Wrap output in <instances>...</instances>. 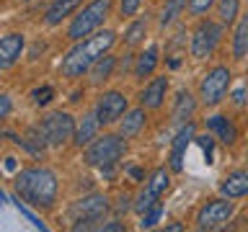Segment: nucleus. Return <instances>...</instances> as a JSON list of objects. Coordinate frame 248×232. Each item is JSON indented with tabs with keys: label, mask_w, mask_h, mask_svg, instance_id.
Segmentation results:
<instances>
[{
	"label": "nucleus",
	"mask_w": 248,
	"mask_h": 232,
	"mask_svg": "<svg viewBox=\"0 0 248 232\" xmlns=\"http://www.w3.org/2000/svg\"><path fill=\"white\" fill-rule=\"evenodd\" d=\"M114 42H116V34L111 29L96 31V34H91L88 39L75 42L73 49L62 57L60 72L65 77H80V75H85L93 65H96L98 57H104V54L111 49Z\"/></svg>",
	"instance_id": "nucleus-1"
},
{
	"label": "nucleus",
	"mask_w": 248,
	"mask_h": 232,
	"mask_svg": "<svg viewBox=\"0 0 248 232\" xmlns=\"http://www.w3.org/2000/svg\"><path fill=\"white\" fill-rule=\"evenodd\" d=\"M16 193L36 209H49L57 199V175L49 168L36 165V168H23L13 181Z\"/></svg>",
	"instance_id": "nucleus-2"
},
{
	"label": "nucleus",
	"mask_w": 248,
	"mask_h": 232,
	"mask_svg": "<svg viewBox=\"0 0 248 232\" xmlns=\"http://www.w3.org/2000/svg\"><path fill=\"white\" fill-rule=\"evenodd\" d=\"M75 119L67 111H52L46 114L39 127L31 129V137H34L36 145H46V147H62L67 145L70 139H75Z\"/></svg>",
	"instance_id": "nucleus-3"
},
{
	"label": "nucleus",
	"mask_w": 248,
	"mask_h": 232,
	"mask_svg": "<svg viewBox=\"0 0 248 232\" xmlns=\"http://www.w3.org/2000/svg\"><path fill=\"white\" fill-rule=\"evenodd\" d=\"M124 152H127V142H124L122 134H104V137H96L93 142L85 147V162L91 168H111L116 165Z\"/></svg>",
	"instance_id": "nucleus-4"
},
{
	"label": "nucleus",
	"mask_w": 248,
	"mask_h": 232,
	"mask_svg": "<svg viewBox=\"0 0 248 232\" xmlns=\"http://www.w3.org/2000/svg\"><path fill=\"white\" fill-rule=\"evenodd\" d=\"M108 13H111V0H91V3L73 18V23H70V29H67V39L70 42L88 39L93 31H98L104 26Z\"/></svg>",
	"instance_id": "nucleus-5"
},
{
	"label": "nucleus",
	"mask_w": 248,
	"mask_h": 232,
	"mask_svg": "<svg viewBox=\"0 0 248 232\" xmlns=\"http://www.w3.org/2000/svg\"><path fill=\"white\" fill-rule=\"evenodd\" d=\"M106 209H108V201H106V196H101V193H91V196L78 199L75 204L70 206V219L75 222L73 230H75V232L93 230V227L98 230L96 222L104 219Z\"/></svg>",
	"instance_id": "nucleus-6"
},
{
	"label": "nucleus",
	"mask_w": 248,
	"mask_h": 232,
	"mask_svg": "<svg viewBox=\"0 0 248 232\" xmlns=\"http://www.w3.org/2000/svg\"><path fill=\"white\" fill-rule=\"evenodd\" d=\"M222 29H225V23H220V21H209V18L199 21V26L191 34V57L194 59L212 57L220 39H222Z\"/></svg>",
	"instance_id": "nucleus-7"
},
{
	"label": "nucleus",
	"mask_w": 248,
	"mask_h": 232,
	"mask_svg": "<svg viewBox=\"0 0 248 232\" xmlns=\"http://www.w3.org/2000/svg\"><path fill=\"white\" fill-rule=\"evenodd\" d=\"M230 70L225 67V65H217L212 67L209 72L202 77V83H199V98H202V103L204 106H217L220 101L225 98V93H228L230 88Z\"/></svg>",
	"instance_id": "nucleus-8"
},
{
	"label": "nucleus",
	"mask_w": 248,
	"mask_h": 232,
	"mask_svg": "<svg viewBox=\"0 0 248 232\" xmlns=\"http://www.w3.org/2000/svg\"><path fill=\"white\" fill-rule=\"evenodd\" d=\"M170 173H173V170H166V168H155L150 173V178L145 181V188L140 191V196L135 201V212L137 214H145L150 206L158 204V199L168 191V186H170Z\"/></svg>",
	"instance_id": "nucleus-9"
},
{
	"label": "nucleus",
	"mask_w": 248,
	"mask_h": 232,
	"mask_svg": "<svg viewBox=\"0 0 248 232\" xmlns=\"http://www.w3.org/2000/svg\"><path fill=\"white\" fill-rule=\"evenodd\" d=\"M235 206L232 201L228 199H215V201H207L204 206L197 212V230H220L225 222L232 217Z\"/></svg>",
	"instance_id": "nucleus-10"
},
{
	"label": "nucleus",
	"mask_w": 248,
	"mask_h": 232,
	"mask_svg": "<svg viewBox=\"0 0 248 232\" xmlns=\"http://www.w3.org/2000/svg\"><path fill=\"white\" fill-rule=\"evenodd\" d=\"M124 114H127V96L124 93H119V90L101 93V98L96 103V116H98L101 127H108V124L119 121Z\"/></svg>",
	"instance_id": "nucleus-11"
},
{
	"label": "nucleus",
	"mask_w": 248,
	"mask_h": 232,
	"mask_svg": "<svg viewBox=\"0 0 248 232\" xmlns=\"http://www.w3.org/2000/svg\"><path fill=\"white\" fill-rule=\"evenodd\" d=\"M197 139V127H194L191 121L181 124V129L176 131L173 142H170V152H168V168L173 170V173H181L184 170V158H186V150H189V145Z\"/></svg>",
	"instance_id": "nucleus-12"
},
{
	"label": "nucleus",
	"mask_w": 248,
	"mask_h": 232,
	"mask_svg": "<svg viewBox=\"0 0 248 232\" xmlns=\"http://www.w3.org/2000/svg\"><path fill=\"white\" fill-rule=\"evenodd\" d=\"M23 46H26L23 34H5L3 39H0V70L13 67L16 62L21 59Z\"/></svg>",
	"instance_id": "nucleus-13"
},
{
	"label": "nucleus",
	"mask_w": 248,
	"mask_h": 232,
	"mask_svg": "<svg viewBox=\"0 0 248 232\" xmlns=\"http://www.w3.org/2000/svg\"><path fill=\"white\" fill-rule=\"evenodd\" d=\"M166 93H168V77H153V80L145 85V90L140 93V106L155 111V108L163 106Z\"/></svg>",
	"instance_id": "nucleus-14"
},
{
	"label": "nucleus",
	"mask_w": 248,
	"mask_h": 232,
	"mask_svg": "<svg viewBox=\"0 0 248 232\" xmlns=\"http://www.w3.org/2000/svg\"><path fill=\"white\" fill-rule=\"evenodd\" d=\"M220 193L225 199H243L248 196V170H232L222 178Z\"/></svg>",
	"instance_id": "nucleus-15"
},
{
	"label": "nucleus",
	"mask_w": 248,
	"mask_h": 232,
	"mask_svg": "<svg viewBox=\"0 0 248 232\" xmlns=\"http://www.w3.org/2000/svg\"><path fill=\"white\" fill-rule=\"evenodd\" d=\"M207 129L212 131V134L220 139L222 145H235V139H238V129H235V124H232L228 116H222V114H215V116H209L207 119Z\"/></svg>",
	"instance_id": "nucleus-16"
},
{
	"label": "nucleus",
	"mask_w": 248,
	"mask_h": 232,
	"mask_svg": "<svg viewBox=\"0 0 248 232\" xmlns=\"http://www.w3.org/2000/svg\"><path fill=\"white\" fill-rule=\"evenodd\" d=\"M83 0H52L49 8H46V13H44V21H46V26H57V23H62L65 18H70L78 8H80Z\"/></svg>",
	"instance_id": "nucleus-17"
},
{
	"label": "nucleus",
	"mask_w": 248,
	"mask_h": 232,
	"mask_svg": "<svg viewBox=\"0 0 248 232\" xmlns=\"http://www.w3.org/2000/svg\"><path fill=\"white\" fill-rule=\"evenodd\" d=\"M158 46L155 44H150L147 49H142L135 57V80H145V77H153V72H155V67H158Z\"/></svg>",
	"instance_id": "nucleus-18"
},
{
	"label": "nucleus",
	"mask_w": 248,
	"mask_h": 232,
	"mask_svg": "<svg viewBox=\"0 0 248 232\" xmlns=\"http://www.w3.org/2000/svg\"><path fill=\"white\" fill-rule=\"evenodd\" d=\"M197 111V101L189 90H178L173 98V124H186Z\"/></svg>",
	"instance_id": "nucleus-19"
},
{
	"label": "nucleus",
	"mask_w": 248,
	"mask_h": 232,
	"mask_svg": "<svg viewBox=\"0 0 248 232\" xmlns=\"http://www.w3.org/2000/svg\"><path fill=\"white\" fill-rule=\"evenodd\" d=\"M145 106H140V108H132V111L124 114V119L119 121V134L124 139H132V137H137L140 134V129L145 127Z\"/></svg>",
	"instance_id": "nucleus-20"
},
{
	"label": "nucleus",
	"mask_w": 248,
	"mask_h": 232,
	"mask_svg": "<svg viewBox=\"0 0 248 232\" xmlns=\"http://www.w3.org/2000/svg\"><path fill=\"white\" fill-rule=\"evenodd\" d=\"M98 127H101V121H98L96 111L88 114V116H83V121L78 124V129H75V139H73V142H75L78 147H88L93 139H96Z\"/></svg>",
	"instance_id": "nucleus-21"
},
{
	"label": "nucleus",
	"mask_w": 248,
	"mask_h": 232,
	"mask_svg": "<svg viewBox=\"0 0 248 232\" xmlns=\"http://www.w3.org/2000/svg\"><path fill=\"white\" fill-rule=\"evenodd\" d=\"M114 67H116V57H111L108 52L104 54V57H98L96 65L88 70V72H91V85H104L106 80H111Z\"/></svg>",
	"instance_id": "nucleus-22"
},
{
	"label": "nucleus",
	"mask_w": 248,
	"mask_h": 232,
	"mask_svg": "<svg viewBox=\"0 0 248 232\" xmlns=\"http://www.w3.org/2000/svg\"><path fill=\"white\" fill-rule=\"evenodd\" d=\"M232 54H235V59L248 57V15H243L235 26V34H232Z\"/></svg>",
	"instance_id": "nucleus-23"
},
{
	"label": "nucleus",
	"mask_w": 248,
	"mask_h": 232,
	"mask_svg": "<svg viewBox=\"0 0 248 232\" xmlns=\"http://www.w3.org/2000/svg\"><path fill=\"white\" fill-rule=\"evenodd\" d=\"M189 5V0H166V5L160 8V15H158V23L163 29L166 26H170V23H173L178 15L184 13V8Z\"/></svg>",
	"instance_id": "nucleus-24"
},
{
	"label": "nucleus",
	"mask_w": 248,
	"mask_h": 232,
	"mask_svg": "<svg viewBox=\"0 0 248 232\" xmlns=\"http://www.w3.org/2000/svg\"><path fill=\"white\" fill-rule=\"evenodd\" d=\"M238 11H240V0H217V18L225 26H232L238 21Z\"/></svg>",
	"instance_id": "nucleus-25"
},
{
	"label": "nucleus",
	"mask_w": 248,
	"mask_h": 232,
	"mask_svg": "<svg viewBox=\"0 0 248 232\" xmlns=\"http://www.w3.org/2000/svg\"><path fill=\"white\" fill-rule=\"evenodd\" d=\"M145 34H147V23L145 21H132L127 31H124V44L127 46H137L145 42Z\"/></svg>",
	"instance_id": "nucleus-26"
},
{
	"label": "nucleus",
	"mask_w": 248,
	"mask_h": 232,
	"mask_svg": "<svg viewBox=\"0 0 248 232\" xmlns=\"http://www.w3.org/2000/svg\"><path fill=\"white\" fill-rule=\"evenodd\" d=\"M160 217H163V204H155V206H150V209H147V212L142 214L140 230H150V227H155V224L160 222Z\"/></svg>",
	"instance_id": "nucleus-27"
},
{
	"label": "nucleus",
	"mask_w": 248,
	"mask_h": 232,
	"mask_svg": "<svg viewBox=\"0 0 248 232\" xmlns=\"http://www.w3.org/2000/svg\"><path fill=\"white\" fill-rule=\"evenodd\" d=\"M52 96H54V88H52V85H42V88H36L34 93H31V98H34L36 106H46V103L52 101Z\"/></svg>",
	"instance_id": "nucleus-28"
},
{
	"label": "nucleus",
	"mask_w": 248,
	"mask_h": 232,
	"mask_svg": "<svg viewBox=\"0 0 248 232\" xmlns=\"http://www.w3.org/2000/svg\"><path fill=\"white\" fill-rule=\"evenodd\" d=\"M217 0H189V13L191 15H204Z\"/></svg>",
	"instance_id": "nucleus-29"
},
{
	"label": "nucleus",
	"mask_w": 248,
	"mask_h": 232,
	"mask_svg": "<svg viewBox=\"0 0 248 232\" xmlns=\"http://www.w3.org/2000/svg\"><path fill=\"white\" fill-rule=\"evenodd\" d=\"M197 142L202 147V152L207 155V162H215V139L204 134V137H197Z\"/></svg>",
	"instance_id": "nucleus-30"
},
{
	"label": "nucleus",
	"mask_w": 248,
	"mask_h": 232,
	"mask_svg": "<svg viewBox=\"0 0 248 232\" xmlns=\"http://www.w3.org/2000/svg\"><path fill=\"white\" fill-rule=\"evenodd\" d=\"M140 5H142V0H119V8H122L124 18H132V15L140 11Z\"/></svg>",
	"instance_id": "nucleus-31"
},
{
	"label": "nucleus",
	"mask_w": 248,
	"mask_h": 232,
	"mask_svg": "<svg viewBox=\"0 0 248 232\" xmlns=\"http://www.w3.org/2000/svg\"><path fill=\"white\" fill-rule=\"evenodd\" d=\"M16 209H18V212H21L23 217H26V219H29L31 224H34V227H36V230H46V224H44L42 219H39V217H36L34 212H29V209H26V206H23V204H21V201H16Z\"/></svg>",
	"instance_id": "nucleus-32"
},
{
	"label": "nucleus",
	"mask_w": 248,
	"mask_h": 232,
	"mask_svg": "<svg viewBox=\"0 0 248 232\" xmlns=\"http://www.w3.org/2000/svg\"><path fill=\"white\" fill-rule=\"evenodd\" d=\"M11 116V98L0 96V119H8Z\"/></svg>",
	"instance_id": "nucleus-33"
},
{
	"label": "nucleus",
	"mask_w": 248,
	"mask_h": 232,
	"mask_svg": "<svg viewBox=\"0 0 248 232\" xmlns=\"http://www.w3.org/2000/svg\"><path fill=\"white\" fill-rule=\"evenodd\" d=\"M98 230H104V232H122L124 224H122V222H104Z\"/></svg>",
	"instance_id": "nucleus-34"
},
{
	"label": "nucleus",
	"mask_w": 248,
	"mask_h": 232,
	"mask_svg": "<svg viewBox=\"0 0 248 232\" xmlns=\"http://www.w3.org/2000/svg\"><path fill=\"white\" fill-rule=\"evenodd\" d=\"M232 98H235L238 106H243L246 103V90H235V96H232Z\"/></svg>",
	"instance_id": "nucleus-35"
},
{
	"label": "nucleus",
	"mask_w": 248,
	"mask_h": 232,
	"mask_svg": "<svg viewBox=\"0 0 248 232\" xmlns=\"http://www.w3.org/2000/svg\"><path fill=\"white\" fill-rule=\"evenodd\" d=\"M5 170H8V173L16 170V158H5Z\"/></svg>",
	"instance_id": "nucleus-36"
},
{
	"label": "nucleus",
	"mask_w": 248,
	"mask_h": 232,
	"mask_svg": "<svg viewBox=\"0 0 248 232\" xmlns=\"http://www.w3.org/2000/svg\"><path fill=\"white\" fill-rule=\"evenodd\" d=\"M129 175H132V178H137V181H140V178H142L145 173H142L140 168H129Z\"/></svg>",
	"instance_id": "nucleus-37"
},
{
	"label": "nucleus",
	"mask_w": 248,
	"mask_h": 232,
	"mask_svg": "<svg viewBox=\"0 0 248 232\" xmlns=\"http://www.w3.org/2000/svg\"><path fill=\"white\" fill-rule=\"evenodd\" d=\"M166 230H168V232H178V230H184V224H176V222H173V224H168Z\"/></svg>",
	"instance_id": "nucleus-38"
},
{
	"label": "nucleus",
	"mask_w": 248,
	"mask_h": 232,
	"mask_svg": "<svg viewBox=\"0 0 248 232\" xmlns=\"http://www.w3.org/2000/svg\"><path fill=\"white\" fill-rule=\"evenodd\" d=\"M21 3H29V0H21Z\"/></svg>",
	"instance_id": "nucleus-39"
}]
</instances>
